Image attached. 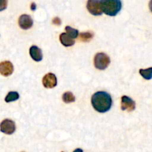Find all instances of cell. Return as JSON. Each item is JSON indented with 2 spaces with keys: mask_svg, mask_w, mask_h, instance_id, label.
Returning <instances> with one entry per match:
<instances>
[{
  "mask_svg": "<svg viewBox=\"0 0 152 152\" xmlns=\"http://www.w3.org/2000/svg\"><path fill=\"white\" fill-rule=\"evenodd\" d=\"M7 1L6 0H0V11L4 10L7 7Z\"/></svg>",
  "mask_w": 152,
  "mask_h": 152,
  "instance_id": "obj_17",
  "label": "cell"
},
{
  "mask_svg": "<svg viewBox=\"0 0 152 152\" xmlns=\"http://www.w3.org/2000/svg\"><path fill=\"white\" fill-rule=\"evenodd\" d=\"M13 72V65L9 61H4L0 63V74L4 77H8Z\"/></svg>",
  "mask_w": 152,
  "mask_h": 152,
  "instance_id": "obj_9",
  "label": "cell"
},
{
  "mask_svg": "<svg viewBox=\"0 0 152 152\" xmlns=\"http://www.w3.org/2000/svg\"><path fill=\"white\" fill-rule=\"evenodd\" d=\"M30 55L36 62H39L42 59V53L41 49L36 45H33L30 48Z\"/></svg>",
  "mask_w": 152,
  "mask_h": 152,
  "instance_id": "obj_10",
  "label": "cell"
},
{
  "mask_svg": "<svg viewBox=\"0 0 152 152\" xmlns=\"http://www.w3.org/2000/svg\"><path fill=\"white\" fill-rule=\"evenodd\" d=\"M0 131L6 134H12L16 131V125L11 120L5 119L0 123Z\"/></svg>",
  "mask_w": 152,
  "mask_h": 152,
  "instance_id": "obj_5",
  "label": "cell"
},
{
  "mask_svg": "<svg viewBox=\"0 0 152 152\" xmlns=\"http://www.w3.org/2000/svg\"><path fill=\"white\" fill-rule=\"evenodd\" d=\"M91 104L94 108L99 113H105L109 111L112 105L111 95L105 91H98L91 97Z\"/></svg>",
  "mask_w": 152,
  "mask_h": 152,
  "instance_id": "obj_1",
  "label": "cell"
},
{
  "mask_svg": "<svg viewBox=\"0 0 152 152\" xmlns=\"http://www.w3.org/2000/svg\"><path fill=\"white\" fill-rule=\"evenodd\" d=\"M80 39L81 40H83V41L84 42H88L93 38L94 34L93 33L91 32H85V33H82V34H80Z\"/></svg>",
  "mask_w": 152,
  "mask_h": 152,
  "instance_id": "obj_16",
  "label": "cell"
},
{
  "mask_svg": "<svg viewBox=\"0 0 152 152\" xmlns=\"http://www.w3.org/2000/svg\"><path fill=\"white\" fill-rule=\"evenodd\" d=\"M136 108V103L132 98L123 96L121 98V109L123 111H133Z\"/></svg>",
  "mask_w": 152,
  "mask_h": 152,
  "instance_id": "obj_6",
  "label": "cell"
},
{
  "mask_svg": "<svg viewBox=\"0 0 152 152\" xmlns=\"http://www.w3.org/2000/svg\"><path fill=\"white\" fill-rule=\"evenodd\" d=\"M31 9L32 10H36V4L34 2H32V4H31Z\"/></svg>",
  "mask_w": 152,
  "mask_h": 152,
  "instance_id": "obj_19",
  "label": "cell"
},
{
  "mask_svg": "<svg viewBox=\"0 0 152 152\" xmlns=\"http://www.w3.org/2000/svg\"><path fill=\"white\" fill-rule=\"evenodd\" d=\"M102 12L110 16H114L122 9V2L120 0H102Z\"/></svg>",
  "mask_w": 152,
  "mask_h": 152,
  "instance_id": "obj_2",
  "label": "cell"
},
{
  "mask_svg": "<svg viewBox=\"0 0 152 152\" xmlns=\"http://www.w3.org/2000/svg\"><path fill=\"white\" fill-rule=\"evenodd\" d=\"M33 19L31 16L27 14H23L19 17V25L22 29L27 30L31 28L33 26Z\"/></svg>",
  "mask_w": 152,
  "mask_h": 152,
  "instance_id": "obj_8",
  "label": "cell"
},
{
  "mask_svg": "<svg viewBox=\"0 0 152 152\" xmlns=\"http://www.w3.org/2000/svg\"><path fill=\"white\" fill-rule=\"evenodd\" d=\"M87 9L92 15H102L103 13L102 9V0H89L87 2Z\"/></svg>",
  "mask_w": 152,
  "mask_h": 152,
  "instance_id": "obj_4",
  "label": "cell"
},
{
  "mask_svg": "<svg viewBox=\"0 0 152 152\" xmlns=\"http://www.w3.org/2000/svg\"><path fill=\"white\" fill-rule=\"evenodd\" d=\"M53 23L55 24L56 25H61V20L59 18L55 17L54 19H53Z\"/></svg>",
  "mask_w": 152,
  "mask_h": 152,
  "instance_id": "obj_18",
  "label": "cell"
},
{
  "mask_svg": "<svg viewBox=\"0 0 152 152\" xmlns=\"http://www.w3.org/2000/svg\"><path fill=\"white\" fill-rule=\"evenodd\" d=\"M140 74L145 80L152 79V68H148L147 69H140Z\"/></svg>",
  "mask_w": 152,
  "mask_h": 152,
  "instance_id": "obj_14",
  "label": "cell"
},
{
  "mask_svg": "<svg viewBox=\"0 0 152 152\" xmlns=\"http://www.w3.org/2000/svg\"><path fill=\"white\" fill-rule=\"evenodd\" d=\"M62 100L65 103H71V102H75V96L71 92H65L62 95Z\"/></svg>",
  "mask_w": 152,
  "mask_h": 152,
  "instance_id": "obj_12",
  "label": "cell"
},
{
  "mask_svg": "<svg viewBox=\"0 0 152 152\" xmlns=\"http://www.w3.org/2000/svg\"><path fill=\"white\" fill-rule=\"evenodd\" d=\"M149 9H150V10L152 12V0L149 2Z\"/></svg>",
  "mask_w": 152,
  "mask_h": 152,
  "instance_id": "obj_21",
  "label": "cell"
},
{
  "mask_svg": "<svg viewBox=\"0 0 152 152\" xmlns=\"http://www.w3.org/2000/svg\"><path fill=\"white\" fill-rule=\"evenodd\" d=\"M65 30H66V34H68L71 39H75L79 36L78 30L74 29V28H71V27L70 26H66Z\"/></svg>",
  "mask_w": 152,
  "mask_h": 152,
  "instance_id": "obj_15",
  "label": "cell"
},
{
  "mask_svg": "<svg viewBox=\"0 0 152 152\" xmlns=\"http://www.w3.org/2000/svg\"><path fill=\"white\" fill-rule=\"evenodd\" d=\"M73 152H83V151L81 149V148H77V149L74 150Z\"/></svg>",
  "mask_w": 152,
  "mask_h": 152,
  "instance_id": "obj_20",
  "label": "cell"
},
{
  "mask_svg": "<svg viewBox=\"0 0 152 152\" xmlns=\"http://www.w3.org/2000/svg\"><path fill=\"white\" fill-rule=\"evenodd\" d=\"M42 84L46 88H53L57 85V80L55 74L49 73L45 75L42 79Z\"/></svg>",
  "mask_w": 152,
  "mask_h": 152,
  "instance_id": "obj_7",
  "label": "cell"
},
{
  "mask_svg": "<svg viewBox=\"0 0 152 152\" xmlns=\"http://www.w3.org/2000/svg\"><path fill=\"white\" fill-rule=\"evenodd\" d=\"M110 58L106 53H98L94 57V66L99 70H105L109 65Z\"/></svg>",
  "mask_w": 152,
  "mask_h": 152,
  "instance_id": "obj_3",
  "label": "cell"
},
{
  "mask_svg": "<svg viewBox=\"0 0 152 152\" xmlns=\"http://www.w3.org/2000/svg\"><path fill=\"white\" fill-rule=\"evenodd\" d=\"M19 98V94L16 91H10L7 94V95L6 96L5 100L6 102H13V101L17 100Z\"/></svg>",
  "mask_w": 152,
  "mask_h": 152,
  "instance_id": "obj_13",
  "label": "cell"
},
{
  "mask_svg": "<svg viewBox=\"0 0 152 152\" xmlns=\"http://www.w3.org/2000/svg\"><path fill=\"white\" fill-rule=\"evenodd\" d=\"M59 40L61 43L65 47H70L75 44V41L73 39H71L66 33H62L59 36Z\"/></svg>",
  "mask_w": 152,
  "mask_h": 152,
  "instance_id": "obj_11",
  "label": "cell"
}]
</instances>
